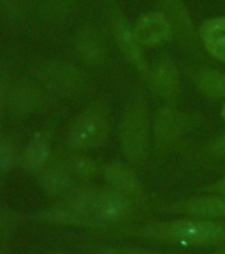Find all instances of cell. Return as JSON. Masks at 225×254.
<instances>
[{"label": "cell", "instance_id": "obj_19", "mask_svg": "<svg viewBox=\"0 0 225 254\" xmlns=\"http://www.w3.org/2000/svg\"><path fill=\"white\" fill-rule=\"evenodd\" d=\"M87 249L94 254H178V253H164V252H156V250L145 249V248H135V246H123V245H97L90 244L87 245Z\"/></svg>", "mask_w": 225, "mask_h": 254}, {"label": "cell", "instance_id": "obj_13", "mask_svg": "<svg viewBox=\"0 0 225 254\" xmlns=\"http://www.w3.org/2000/svg\"><path fill=\"white\" fill-rule=\"evenodd\" d=\"M134 27L145 48H160L174 41L171 24L162 11L143 13L137 19Z\"/></svg>", "mask_w": 225, "mask_h": 254}, {"label": "cell", "instance_id": "obj_11", "mask_svg": "<svg viewBox=\"0 0 225 254\" xmlns=\"http://www.w3.org/2000/svg\"><path fill=\"white\" fill-rule=\"evenodd\" d=\"M159 210L191 217L222 220L225 218V196L207 193L206 196L175 200L160 205Z\"/></svg>", "mask_w": 225, "mask_h": 254}, {"label": "cell", "instance_id": "obj_1", "mask_svg": "<svg viewBox=\"0 0 225 254\" xmlns=\"http://www.w3.org/2000/svg\"><path fill=\"white\" fill-rule=\"evenodd\" d=\"M48 210V220L61 225L93 228L99 232L133 225L146 210L147 202L137 201L109 186L79 183L71 193Z\"/></svg>", "mask_w": 225, "mask_h": 254}, {"label": "cell", "instance_id": "obj_25", "mask_svg": "<svg viewBox=\"0 0 225 254\" xmlns=\"http://www.w3.org/2000/svg\"><path fill=\"white\" fill-rule=\"evenodd\" d=\"M53 254H71V253H53Z\"/></svg>", "mask_w": 225, "mask_h": 254}, {"label": "cell", "instance_id": "obj_21", "mask_svg": "<svg viewBox=\"0 0 225 254\" xmlns=\"http://www.w3.org/2000/svg\"><path fill=\"white\" fill-rule=\"evenodd\" d=\"M206 154L210 158L214 159H223L225 158V131L222 134L216 135L215 138H212L210 142L207 143Z\"/></svg>", "mask_w": 225, "mask_h": 254}, {"label": "cell", "instance_id": "obj_5", "mask_svg": "<svg viewBox=\"0 0 225 254\" xmlns=\"http://www.w3.org/2000/svg\"><path fill=\"white\" fill-rule=\"evenodd\" d=\"M202 123V115L182 110L174 105H163L152 119V150L158 158L170 154L188 134Z\"/></svg>", "mask_w": 225, "mask_h": 254}, {"label": "cell", "instance_id": "obj_8", "mask_svg": "<svg viewBox=\"0 0 225 254\" xmlns=\"http://www.w3.org/2000/svg\"><path fill=\"white\" fill-rule=\"evenodd\" d=\"M160 11L167 16L170 21L174 41L195 59L204 60L203 47L200 43L199 29L194 23V17L183 0H158Z\"/></svg>", "mask_w": 225, "mask_h": 254}, {"label": "cell", "instance_id": "obj_14", "mask_svg": "<svg viewBox=\"0 0 225 254\" xmlns=\"http://www.w3.org/2000/svg\"><path fill=\"white\" fill-rule=\"evenodd\" d=\"M40 186L45 193L55 198L63 200L79 183L64 166L59 156L52 158L49 164L40 172Z\"/></svg>", "mask_w": 225, "mask_h": 254}, {"label": "cell", "instance_id": "obj_22", "mask_svg": "<svg viewBox=\"0 0 225 254\" xmlns=\"http://www.w3.org/2000/svg\"><path fill=\"white\" fill-rule=\"evenodd\" d=\"M199 190L204 192V193H212V194H224L225 196V174L220 176L219 179L214 182L208 183L206 186L200 187Z\"/></svg>", "mask_w": 225, "mask_h": 254}, {"label": "cell", "instance_id": "obj_24", "mask_svg": "<svg viewBox=\"0 0 225 254\" xmlns=\"http://www.w3.org/2000/svg\"><path fill=\"white\" fill-rule=\"evenodd\" d=\"M220 115H222V119L225 122V99H224V103H223V106H222V110H220Z\"/></svg>", "mask_w": 225, "mask_h": 254}, {"label": "cell", "instance_id": "obj_7", "mask_svg": "<svg viewBox=\"0 0 225 254\" xmlns=\"http://www.w3.org/2000/svg\"><path fill=\"white\" fill-rule=\"evenodd\" d=\"M145 85L164 105L178 106L182 95V74L174 56L163 52L150 64Z\"/></svg>", "mask_w": 225, "mask_h": 254}, {"label": "cell", "instance_id": "obj_12", "mask_svg": "<svg viewBox=\"0 0 225 254\" xmlns=\"http://www.w3.org/2000/svg\"><path fill=\"white\" fill-rule=\"evenodd\" d=\"M101 176L103 178L106 186L137 201L147 202V193L142 182L139 180L137 171L127 163L114 162L103 163Z\"/></svg>", "mask_w": 225, "mask_h": 254}, {"label": "cell", "instance_id": "obj_3", "mask_svg": "<svg viewBox=\"0 0 225 254\" xmlns=\"http://www.w3.org/2000/svg\"><path fill=\"white\" fill-rule=\"evenodd\" d=\"M119 147L126 163L135 171L147 164L152 139V123L147 93L141 82H135L126 99L118 123Z\"/></svg>", "mask_w": 225, "mask_h": 254}, {"label": "cell", "instance_id": "obj_10", "mask_svg": "<svg viewBox=\"0 0 225 254\" xmlns=\"http://www.w3.org/2000/svg\"><path fill=\"white\" fill-rule=\"evenodd\" d=\"M75 52L79 61L91 69H102L110 59L106 35L94 25L79 29L75 39Z\"/></svg>", "mask_w": 225, "mask_h": 254}, {"label": "cell", "instance_id": "obj_20", "mask_svg": "<svg viewBox=\"0 0 225 254\" xmlns=\"http://www.w3.org/2000/svg\"><path fill=\"white\" fill-rule=\"evenodd\" d=\"M17 162L15 147L8 142H0V174H5Z\"/></svg>", "mask_w": 225, "mask_h": 254}, {"label": "cell", "instance_id": "obj_2", "mask_svg": "<svg viewBox=\"0 0 225 254\" xmlns=\"http://www.w3.org/2000/svg\"><path fill=\"white\" fill-rule=\"evenodd\" d=\"M115 238L134 237L149 241L178 244L195 248H211L225 244V222L202 217L176 218L170 221L147 222L142 225H126L102 230Z\"/></svg>", "mask_w": 225, "mask_h": 254}, {"label": "cell", "instance_id": "obj_4", "mask_svg": "<svg viewBox=\"0 0 225 254\" xmlns=\"http://www.w3.org/2000/svg\"><path fill=\"white\" fill-rule=\"evenodd\" d=\"M113 126V114L109 101L98 98L89 103L68 128L65 144L71 151L99 148L109 140Z\"/></svg>", "mask_w": 225, "mask_h": 254}, {"label": "cell", "instance_id": "obj_15", "mask_svg": "<svg viewBox=\"0 0 225 254\" xmlns=\"http://www.w3.org/2000/svg\"><path fill=\"white\" fill-rule=\"evenodd\" d=\"M186 74L196 90L208 99H225V73L207 65L188 67Z\"/></svg>", "mask_w": 225, "mask_h": 254}, {"label": "cell", "instance_id": "obj_23", "mask_svg": "<svg viewBox=\"0 0 225 254\" xmlns=\"http://www.w3.org/2000/svg\"><path fill=\"white\" fill-rule=\"evenodd\" d=\"M212 254H225V244H223V245L219 246L218 249L215 250Z\"/></svg>", "mask_w": 225, "mask_h": 254}, {"label": "cell", "instance_id": "obj_18", "mask_svg": "<svg viewBox=\"0 0 225 254\" xmlns=\"http://www.w3.org/2000/svg\"><path fill=\"white\" fill-rule=\"evenodd\" d=\"M59 158L68 171L81 183L93 180L102 172L103 163L101 160L79 151H71L68 154L60 155Z\"/></svg>", "mask_w": 225, "mask_h": 254}, {"label": "cell", "instance_id": "obj_17", "mask_svg": "<svg viewBox=\"0 0 225 254\" xmlns=\"http://www.w3.org/2000/svg\"><path fill=\"white\" fill-rule=\"evenodd\" d=\"M199 36L207 55L225 64V16L207 19L199 28Z\"/></svg>", "mask_w": 225, "mask_h": 254}, {"label": "cell", "instance_id": "obj_9", "mask_svg": "<svg viewBox=\"0 0 225 254\" xmlns=\"http://www.w3.org/2000/svg\"><path fill=\"white\" fill-rule=\"evenodd\" d=\"M40 78L48 89L67 98H79L90 89L89 75L69 63L45 64L40 69Z\"/></svg>", "mask_w": 225, "mask_h": 254}, {"label": "cell", "instance_id": "obj_16", "mask_svg": "<svg viewBox=\"0 0 225 254\" xmlns=\"http://www.w3.org/2000/svg\"><path fill=\"white\" fill-rule=\"evenodd\" d=\"M52 134L40 131L33 135L20 155V164L29 174H40L51 162Z\"/></svg>", "mask_w": 225, "mask_h": 254}, {"label": "cell", "instance_id": "obj_6", "mask_svg": "<svg viewBox=\"0 0 225 254\" xmlns=\"http://www.w3.org/2000/svg\"><path fill=\"white\" fill-rule=\"evenodd\" d=\"M110 33L121 55L145 82L150 69V64L145 55V47L139 41L134 24L130 23L117 4L110 5Z\"/></svg>", "mask_w": 225, "mask_h": 254}]
</instances>
